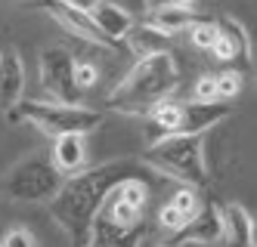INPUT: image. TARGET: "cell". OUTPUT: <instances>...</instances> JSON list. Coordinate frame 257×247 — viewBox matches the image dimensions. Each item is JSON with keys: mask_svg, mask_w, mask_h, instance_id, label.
Segmentation results:
<instances>
[{"mask_svg": "<svg viewBox=\"0 0 257 247\" xmlns=\"http://www.w3.org/2000/svg\"><path fill=\"white\" fill-rule=\"evenodd\" d=\"M143 176H146V164L140 161H112L93 170H84V173L62 182V188L50 201V213L71 235L75 247H87L90 225H93L105 195L115 185L127 179H143Z\"/></svg>", "mask_w": 257, "mask_h": 247, "instance_id": "obj_1", "label": "cell"}, {"mask_svg": "<svg viewBox=\"0 0 257 247\" xmlns=\"http://www.w3.org/2000/svg\"><path fill=\"white\" fill-rule=\"evenodd\" d=\"M180 84L177 62L171 53H155L127 71V78L108 93V108L124 115H152Z\"/></svg>", "mask_w": 257, "mask_h": 247, "instance_id": "obj_2", "label": "cell"}, {"mask_svg": "<svg viewBox=\"0 0 257 247\" xmlns=\"http://www.w3.org/2000/svg\"><path fill=\"white\" fill-rule=\"evenodd\" d=\"M226 102H161L152 111L149 142H161L168 136H201L208 127L229 118Z\"/></svg>", "mask_w": 257, "mask_h": 247, "instance_id": "obj_3", "label": "cell"}, {"mask_svg": "<svg viewBox=\"0 0 257 247\" xmlns=\"http://www.w3.org/2000/svg\"><path fill=\"white\" fill-rule=\"evenodd\" d=\"M62 182L65 179L56 173L50 158L34 155L22 164H16L4 176L0 192H4V198H10L16 204H41V201H53V195L62 188Z\"/></svg>", "mask_w": 257, "mask_h": 247, "instance_id": "obj_4", "label": "cell"}, {"mask_svg": "<svg viewBox=\"0 0 257 247\" xmlns=\"http://www.w3.org/2000/svg\"><path fill=\"white\" fill-rule=\"evenodd\" d=\"M19 115L28 118L34 127L50 133L53 139L59 136H87L90 130L102 124V115L93 108L81 105H59V102H19Z\"/></svg>", "mask_w": 257, "mask_h": 247, "instance_id": "obj_5", "label": "cell"}, {"mask_svg": "<svg viewBox=\"0 0 257 247\" xmlns=\"http://www.w3.org/2000/svg\"><path fill=\"white\" fill-rule=\"evenodd\" d=\"M152 167L186 182H205V155H201V136H168L149 148Z\"/></svg>", "mask_w": 257, "mask_h": 247, "instance_id": "obj_6", "label": "cell"}, {"mask_svg": "<svg viewBox=\"0 0 257 247\" xmlns=\"http://www.w3.org/2000/svg\"><path fill=\"white\" fill-rule=\"evenodd\" d=\"M41 84L59 105L78 102V84H75V56L62 47H47L41 53Z\"/></svg>", "mask_w": 257, "mask_h": 247, "instance_id": "obj_7", "label": "cell"}, {"mask_svg": "<svg viewBox=\"0 0 257 247\" xmlns=\"http://www.w3.org/2000/svg\"><path fill=\"white\" fill-rule=\"evenodd\" d=\"M50 13H53V19H56V22H59L68 34L81 37V41H90V44L115 47V44H108L105 37L99 34V28L93 25V19L87 16V4H71V0H62V4H53Z\"/></svg>", "mask_w": 257, "mask_h": 247, "instance_id": "obj_8", "label": "cell"}, {"mask_svg": "<svg viewBox=\"0 0 257 247\" xmlns=\"http://www.w3.org/2000/svg\"><path fill=\"white\" fill-rule=\"evenodd\" d=\"M198 210H201V198H198V192L192 185H186V188H177V192L168 198V204L158 210V222L171 235H177L183 225H189L195 219Z\"/></svg>", "mask_w": 257, "mask_h": 247, "instance_id": "obj_9", "label": "cell"}, {"mask_svg": "<svg viewBox=\"0 0 257 247\" xmlns=\"http://www.w3.org/2000/svg\"><path fill=\"white\" fill-rule=\"evenodd\" d=\"M87 16L93 19V25L99 28V34L105 37L108 44L124 41V37L131 34V28H134L131 13L115 7V4H96V0H90V4H87Z\"/></svg>", "mask_w": 257, "mask_h": 247, "instance_id": "obj_10", "label": "cell"}, {"mask_svg": "<svg viewBox=\"0 0 257 247\" xmlns=\"http://www.w3.org/2000/svg\"><path fill=\"white\" fill-rule=\"evenodd\" d=\"M25 90V65L16 50H7L0 56V108L13 111L22 99Z\"/></svg>", "mask_w": 257, "mask_h": 247, "instance_id": "obj_11", "label": "cell"}, {"mask_svg": "<svg viewBox=\"0 0 257 247\" xmlns=\"http://www.w3.org/2000/svg\"><path fill=\"white\" fill-rule=\"evenodd\" d=\"M84 161H87V142H84V136H59V139H53L50 164L56 167L59 176H78V173H84Z\"/></svg>", "mask_w": 257, "mask_h": 247, "instance_id": "obj_12", "label": "cell"}, {"mask_svg": "<svg viewBox=\"0 0 257 247\" xmlns=\"http://www.w3.org/2000/svg\"><path fill=\"white\" fill-rule=\"evenodd\" d=\"M177 241H201V244H211L223 238V219H220V207L214 204H201V210L195 213V219L189 225L174 235Z\"/></svg>", "mask_w": 257, "mask_h": 247, "instance_id": "obj_13", "label": "cell"}, {"mask_svg": "<svg viewBox=\"0 0 257 247\" xmlns=\"http://www.w3.org/2000/svg\"><path fill=\"white\" fill-rule=\"evenodd\" d=\"M214 56L220 62H232L248 50V34L235 19H220L217 22V41H214Z\"/></svg>", "mask_w": 257, "mask_h": 247, "instance_id": "obj_14", "label": "cell"}, {"mask_svg": "<svg viewBox=\"0 0 257 247\" xmlns=\"http://www.w3.org/2000/svg\"><path fill=\"white\" fill-rule=\"evenodd\" d=\"M195 22H201V16L192 10V4H164L149 19V25L158 28L161 34H168V37H174L180 28H192Z\"/></svg>", "mask_w": 257, "mask_h": 247, "instance_id": "obj_15", "label": "cell"}, {"mask_svg": "<svg viewBox=\"0 0 257 247\" xmlns=\"http://www.w3.org/2000/svg\"><path fill=\"white\" fill-rule=\"evenodd\" d=\"M220 219H223V232H229L232 247H254V219L245 207L226 204L220 210Z\"/></svg>", "mask_w": 257, "mask_h": 247, "instance_id": "obj_16", "label": "cell"}, {"mask_svg": "<svg viewBox=\"0 0 257 247\" xmlns=\"http://www.w3.org/2000/svg\"><path fill=\"white\" fill-rule=\"evenodd\" d=\"M127 44H131L134 53H140V56H155V53H168L171 37L161 34V31L152 28V25H143V28H131V34H127Z\"/></svg>", "mask_w": 257, "mask_h": 247, "instance_id": "obj_17", "label": "cell"}, {"mask_svg": "<svg viewBox=\"0 0 257 247\" xmlns=\"http://www.w3.org/2000/svg\"><path fill=\"white\" fill-rule=\"evenodd\" d=\"M189 37H192V47L211 50L214 41H217V22H211V19H201V22H195V25L189 28Z\"/></svg>", "mask_w": 257, "mask_h": 247, "instance_id": "obj_18", "label": "cell"}, {"mask_svg": "<svg viewBox=\"0 0 257 247\" xmlns=\"http://www.w3.org/2000/svg\"><path fill=\"white\" fill-rule=\"evenodd\" d=\"M238 90H242V78H238L235 71H220V74H214V93H217V102H220V99H232Z\"/></svg>", "mask_w": 257, "mask_h": 247, "instance_id": "obj_19", "label": "cell"}, {"mask_svg": "<svg viewBox=\"0 0 257 247\" xmlns=\"http://www.w3.org/2000/svg\"><path fill=\"white\" fill-rule=\"evenodd\" d=\"M96 78H99V68L93 62H75V84H78V90L93 87Z\"/></svg>", "mask_w": 257, "mask_h": 247, "instance_id": "obj_20", "label": "cell"}, {"mask_svg": "<svg viewBox=\"0 0 257 247\" xmlns=\"http://www.w3.org/2000/svg\"><path fill=\"white\" fill-rule=\"evenodd\" d=\"M0 247H38V244H34V235L28 229H10L0 238Z\"/></svg>", "mask_w": 257, "mask_h": 247, "instance_id": "obj_21", "label": "cell"}, {"mask_svg": "<svg viewBox=\"0 0 257 247\" xmlns=\"http://www.w3.org/2000/svg\"><path fill=\"white\" fill-rule=\"evenodd\" d=\"M192 102H217V93H214V74H205V78H198L195 90H192Z\"/></svg>", "mask_w": 257, "mask_h": 247, "instance_id": "obj_22", "label": "cell"}]
</instances>
